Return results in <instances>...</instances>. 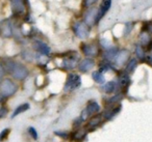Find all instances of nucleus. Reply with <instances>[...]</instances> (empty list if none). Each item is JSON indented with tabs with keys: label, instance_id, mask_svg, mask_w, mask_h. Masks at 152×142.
<instances>
[{
	"label": "nucleus",
	"instance_id": "nucleus-34",
	"mask_svg": "<svg viewBox=\"0 0 152 142\" xmlns=\"http://www.w3.org/2000/svg\"><path fill=\"white\" fill-rule=\"evenodd\" d=\"M145 61L148 63V64H150V65L152 67V55H149V56H146Z\"/></svg>",
	"mask_w": 152,
	"mask_h": 142
},
{
	"label": "nucleus",
	"instance_id": "nucleus-22",
	"mask_svg": "<svg viewBox=\"0 0 152 142\" xmlns=\"http://www.w3.org/2000/svg\"><path fill=\"white\" fill-rule=\"evenodd\" d=\"M92 78H93L94 81L98 84H103L104 81H105L103 73H101L100 71H94L93 73H92Z\"/></svg>",
	"mask_w": 152,
	"mask_h": 142
},
{
	"label": "nucleus",
	"instance_id": "nucleus-20",
	"mask_svg": "<svg viewBox=\"0 0 152 142\" xmlns=\"http://www.w3.org/2000/svg\"><path fill=\"white\" fill-rule=\"evenodd\" d=\"M21 55H22V58H23L24 60L28 61V62H31L32 60H36V54H34L31 50L24 49L21 52Z\"/></svg>",
	"mask_w": 152,
	"mask_h": 142
},
{
	"label": "nucleus",
	"instance_id": "nucleus-21",
	"mask_svg": "<svg viewBox=\"0 0 152 142\" xmlns=\"http://www.w3.org/2000/svg\"><path fill=\"white\" fill-rule=\"evenodd\" d=\"M137 67V58H131L129 59V61L127 62L126 67H125V73L129 74V73H132Z\"/></svg>",
	"mask_w": 152,
	"mask_h": 142
},
{
	"label": "nucleus",
	"instance_id": "nucleus-4",
	"mask_svg": "<svg viewBox=\"0 0 152 142\" xmlns=\"http://www.w3.org/2000/svg\"><path fill=\"white\" fill-rule=\"evenodd\" d=\"M80 84H81L80 76L76 73H71V74H69L67 77L64 90H65V91H72V90H74V89H77V88L80 86Z\"/></svg>",
	"mask_w": 152,
	"mask_h": 142
},
{
	"label": "nucleus",
	"instance_id": "nucleus-9",
	"mask_svg": "<svg viewBox=\"0 0 152 142\" xmlns=\"http://www.w3.org/2000/svg\"><path fill=\"white\" fill-rule=\"evenodd\" d=\"M129 57H130V52L127 49H121L119 50V52L117 53L116 57L114 59V64L116 67H123L124 64H126L129 61Z\"/></svg>",
	"mask_w": 152,
	"mask_h": 142
},
{
	"label": "nucleus",
	"instance_id": "nucleus-24",
	"mask_svg": "<svg viewBox=\"0 0 152 142\" xmlns=\"http://www.w3.org/2000/svg\"><path fill=\"white\" fill-rule=\"evenodd\" d=\"M135 55H137V57L139 59L145 61V58H146L145 50H144V48L140 44H137V46H135Z\"/></svg>",
	"mask_w": 152,
	"mask_h": 142
},
{
	"label": "nucleus",
	"instance_id": "nucleus-29",
	"mask_svg": "<svg viewBox=\"0 0 152 142\" xmlns=\"http://www.w3.org/2000/svg\"><path fill=\"white\" fill-rule=\"evenodd\" d=\"M133 28V23H131V22H128V23L125 24L124 26V36H128L129 33L131 32V30H132Z\"/></svg>",
	"mask_w": 152,
	"mask_h": 142
},
{
	"label": "nucleus",
	"instance_id": "nucleus-6",
	"mask_svg": "<svg viewBox=\"0 0 152 142\" xmlns=\"http://www.w3.org/2000/svg\"><path fill=\"white\" fill-rule=\"evenodd\" d=\"M97 16H98V7H94L91 9H86L85 14H83V21L87 24L89 27H93V26L97 25Z\"/></svg>",
	"mask_w": 152,
	"mask_h": 142
},
{
	"label": "nucleus",
	"instance_id": "nucleus-31",
	"mask_svg": "<svg viewBox=\"0 0 152 142\" xmlns=\"http://www.w3.org/2000/svg\"><path fill=\"white\" fill-rule=\"evenodd\" d=\"M28 132H29L30 136H31L34 139H38V133H37V131H36V129H34V128L30 127L29 129H28Z\"/></svg>",
	"mask_w": 152,
	"mask_h": 142
},
{
	"label": "nucleus",
	"instance_id": "nucleus-16",
	"mask_svg": "<svg viewBox=\"0 0 152 142\" xmlns=\"http://www.w3.org/2000/svg\"><path fill=\"white\" fill-rule=\"evenodd\" d=\"M140 45L142 47H148L150 44L152 43L151 36H150V33H148L147 31H143L141 34H140Z\"/></svg>",
	"mask_w": 152,
	"mask_h": 142
},
{
	"label": "nucleus",
	"instance_id": "nucleus-10",
	"mask_svg": "<svg viewBox=\"0 0 152 142\" xmlns=\"http://www.w3.org/2000/svg\"><path fill=\"white\" fill-rule=\"evenodd\" d=\"M32 48L39 54L45 55V56H48L51 53V48L46 44L45 42L41 40H34L32 42Z\"/></svg>",
	"mask_w": 152,
	"mask_h": 142
},
{
	"label": "nucleus",
	"instance_id": "nucleus-11",
	"mask_svg": "<svg viewBox=\"0 0 152 142\" xmlns=\"http://www.w3.org/2000/svg\"><path fill=\"white\" fill-rule=\"evenodd\" d=\"M77 65H78V56L77 55H75V56L74 55H67L61 61V67L64 70H68V71L75 69Z\"/></svg>",
	"mask_w": 152,
	"mask_h": 142
},
{
	"label": "nucleus",
	"instance_id": "nucleus-12",
	"mask_svg": "<svg viewBox=\"0 0 152 142\" xmlns=\"http://www.w3.org/2000/svg\"><path fill=\"white\" fill-rule=\"evenodd\" d=\"M99 111H100L99 104H98L97 102L92 101V102H90L89 104H88L87 108L83 110V114H81L80 120H87L88 117L91 116V115H93V114H95V113H98Z\"/></svg>",
	"mask_w": 152,
	"mask_h": 142
},
{
	"label": "nucleus",
	"instance_id": "nucleus-14",
	"mask_svg": "<svg viewBox=\"0 0 152 142\" xmlns=\"http://www.w3.org/2000/svg\"><path fill=\"white\" fill-rule=\"evenodd\" d=\"M95 67V60L93 58H85L83 60H80L78 62V67L79 72L81 73H88V72L91 71L93 67Z\"/></svg>",
	"mask_w": 152,
	"mask_h": 142
},
{
	"label": "nucleus",
	"instance_id": "nucleus-2",
	"mask_svg": "<svg viewBox=\"0 0 152 142\" xmlns=\"http://www.w3.org/2000/svg\"><path fill=\"white\" fill-rule=\"evenodd\" d=\"M17 91V85L13 80L5 78V79L0 81V94L3 98H9Z\"/></svg>",
	"mask_w": 152,
	"mask_h": 142
},
{
	"label": "nucleus",
	"instance_id": "nucleus-3",
	"mask_svg": "<svg viewBox=\"0 0 152 142\" xmlns=\"http://www.w3.org/2000/svg\"><path fill=\"white\" fill-rule=\"evenodd\" d=\"M100 46H98L95 43H83L80 46V50L87 58H93L99 55Z\"/></svg>",
	"mask_w": 152,
	"mask_h": 142
},
{
	"label": "nucleus",
	"instance_id": "nucleus-18",
	"mask_svg": "<svg viewBox=\"0 0 152 142\" xmlns=\"http://www.w3.org/2000/svg\"><path fill=\"white\" fill-rule=\"evenodd\" d=\"M17 61L13 60V59L11 58H5L4 60L1 62V64L3 65V67H4L5 72H7L9 74H12V72H13L14 67H15V64Z\"/></svg>",
	"mask_w": 152,
	"mask_h": 142
},
{
	"label": "nucleus",
	"instance_id": "nucleus-17",
	"mask_svg": "<svg viewBox=\"0 0 152 142\" xmlns=\"http://www.w3.org/2000/svg\"><path fill=\"white\" fill-rule=\"evenodd\" d=\"M130 84V78H129V75L127 73H122L120 76H119V80H118V86L121 88L127 87V86Z\"/></svg>",
	"mask_w": 152,
	"mask_h": 142
},
{
	"label": "nucleus",
	"instance_id": "nucleus-15",
	"mask_svg": "<svg viewBox=\"0 0 152 142\" xmlns=\"http://www.w3.org/2000/svg\"><path fill=\"white\" fill-rule=\"evenodd\" d=\"M119 52V49L117 47H110L108 49H105L102 53V57H103V60L108 61V62H113L116 57L117 53Z\"/></svg>",
	"mask_w": 152,
	"mask_h": 142
},
{
	"label": "nucleus",
	"instance_id": "nucleus-26",
	"mask_svg": "<svg viewBox=\"0 0 152 142\" xmlns=\"http://www.w3.org/2000/svg\"><path fill=\"white\" fill-rule=\"evenodd\" d=\"M99 2V0H83V7L85 9H91L95 7L96 3Z\"/></svg>",
	"mask_w": 152,
	"mask_h": 142
},
{
	"label": "nucleus",
	"instance_id": "nucleus-35",
	"mask_svg": "<svg viewBox=\"0 0 152 142\" xmlns=\"http://www.w3.org/2000/svg\"><path fill=\"white\" fill-rule=\"evenodd\" d=\"M55 134H57V135H61V137H63V138H67L68 137V134L67 133H61V132H56Z\"/></svg>",
	"mask_w": 152,
	"mask_h": 142
},
{
	"label": "nucleus",
	"instance_id": "nucleus-28",
	"mask_svg": "<svg viewBox=\"0 0 152 142\" xmlns=\"http://www.w3.org/2000/svg\"><path fill=\"white\" fill-rule=\"evenodd\" d=\"M123 96L122 93H118V94H115L113 98H110V100H108V103L110 104H116V103H119L121 100H122Z\"/></svg>",
	"mask_w": 152,
	"mask_h": 142
},
{
	"label": "nucleus",
	"instance_id": "nucleus-33",
	"mask_svg": "<svg viewBox=\"0 0 152 142\" xmlns=\"http://www.w3.org/2000/svg\"><path fill=\"white\" fill-rule=\"evenodd\" d=\"M7 108H5V107H1V108H0V118H1V117H3L4 116L5 114H7Z\"/></svg>",
	"mask_w": 152,
	"mask_h": 142
},
{
	"label": "nucleus",
	"instance_id": "nucleus-27",
	"mask_svg": "<svg viewBox=\"0 0 152 142\" xmlns=\"http://www.w3.org/2000/svg\"><path fill=\"white\" fill-rule=\"evenodd\" d=\"M101 121H102V116H95V117H93V118L90 120V122H89V125L90 127H92V128H94V127H98V125L101 123Z\"/></svg>",
	"mask_w": 152,
	"mask_h": 142
},
{
	"label": "nucleus",
	"instance_id": "nucleus-30",
	"mask_svg": "<svg viewBox=\"0 0 152 142\" xmlns=\"http://www.w3.org/2000/svg\"><path fill=\"white\" fill-rule=\"evenodd\" d=\"M10 133V129H4L1 133H0V141H3L5 138H7V135Z\"/></svg>",
	"mask_w": 152,
	"mask_h": 142
},
{
	"label": "nucleus",
	"instance_id": "nucleus-25",
	"mask_svg": "<svg viewBox=\"0 0 152 142\" xmlns=\"http://www.w3.org/2000/svg\"><path fill=\"white\" fill-rule=\"evenodd\" d=\"M86 137V132L83 130H77L75 133L73 134V139L75 141H83Z\"/></svg>",
	"mask_w": 152,
	"mask_h": 142
},
{
	"label": "nucleus",
	"instance_id": "nucleus-5",
	"mask_svg": "<svg viewBox=\"0 0 152 142\" xmlns=\"http://www.w3.org/2000/svg\"><path fill=\"white\" fill-rule=\"evenodd\" d=\"M15 25L10 19H3L0 21V36L10 38L14 36Z\"/></svg>",
	"mask_w": 152,
	"mask_h": 142
},
{
	"label": "nucleus",
	"instance_id": "nucleus-23",
	"mask_svg": "<svg viewBox=\"0 0 152 142\" xmlns=\"http://www.w3.org/2000/svg\"><path fill=\"white\" fill-rule=\"evenodd\" d=\"M28 109H29V104H28V103H24V104L20 105V106H18L17 108L15 109L14 113L12 114V117L14 118L15 116L19 115L20 113H23V112H25V111H27Z\"/></svg>",
	"mask_w": 152,
	"mask_h": 142
},
{
	"label": "nucleus",
	"instance_id": "nucleus-13",
	"mask_svg": "<svg viewBox=\"0 0 152 142\" xmlns=\"http://www.w3.org/2000/svg\"><path fill=\"white\" fill-rule=\"evenodd\" d=\"M112 7V0H101L99 7H98V16H97V23H99L102 18L106 15L108 11Z\"/></svg>",
	"mask_w": 152,
	"mask_h": 142
},
{
	"label": "nucleus",
	"instance_id": "nucleus-32",
	"mask_svg": "<svg viewBox=\"0 0 152 142\" xmlns=\"http://www.w3.org/2000/svg\"><path fill=\"white\" fill-rule=\"evenodd\" d=\"M5 73H7V72H5L4 67H3V65L1 64V62H0V81L3 80V77H4Z\"/></svg>",
	"mask_w": 152,
	"mask_h": 142
},
{
	"label": "nucleus",
	"instance_id": "nucleus-19",
	"mask_svg": "<svg viewBox=\"0 0 152 142\" xmlns=\"http://www.w3.org/2000/svg\"><path fill=\"white\" fill-rule=\"evenodd\" d=\"M117 86H118V84L115 81H110L102 86V89H103V91L105 93H113L117 89Z\"/></svg>",
	"mask_w": 152,
	"mask_h": 142
},
{
	"label": "nucleus",
	"instance_id": "nucleus-7",
	"mask_svg": "<svg viewBox=\"0 0 152 142\" xmlns=\"http://www.w3.org/2000/svg\"><path fill=\"white\" fill-rule=\"evenodd\" d=\"M14 17H23L26 13L25 0H10Z\"/></svg>",
	"mask_w": 152,
	"mask_h": 142
},
{
	"label": "nucleus",
	"instance_id": "nucleus-8",
	"mask_svg": "<svg viewBox=\"0 0 152 142\" xmlns=\"http://www.w3.org/2000/svg\"><path fill=\"white\" fill-rule=\"evenodd\" d=\"M11 75L13 76L16 80H24L28 77L29 71H28V69L24 64H22V63H20V62H16L15 67H14Z\"/></svg>",
	"mask_w": 152,
	"mask_h": 142
},
{
	"label": "nucleus",
	"instance_id": "nucleus-1",
	"mask_svg": "<svg viewBox=\"0 0 152 142\" xmlns=\"http://www.w3.org/2000/svg\"><path fill=\"white\" fill-rule=\"evenodd\" d=\"M91 27L87 25L83 20L80 21H76L73 23V26H72V31L75 34L76 38H78L79 40H87L90 36V33H91Z\"/></svg>",
	"mask_w": 152,
	"mask_h": 142
}]
</instances>
